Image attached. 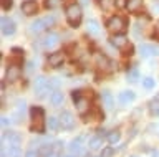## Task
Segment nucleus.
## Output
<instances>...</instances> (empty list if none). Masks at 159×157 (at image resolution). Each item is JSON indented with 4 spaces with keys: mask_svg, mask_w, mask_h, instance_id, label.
Returning <instances> with one entry per match:
<instances>
[{
    "mask_svg": "<svg viewBox=\"0 0 159 157\" xmlns=\"http://www.w3.org/2000/svg\"><path fill=\"white\" fill-rule=\"evenodd\" d=\"M33 86H35V94L38 98H45L50 91H52V83L43 76H38L37 80H35Z\"/></svg>",
    "mask_w": 159,
    "mask_h": 157,
    "instance_id": "nucleus-4",
    "label": "nucleus"
},
{
    "mask_svg": "<svg viewBox=\"0 0 159 157\" xmlns=\"http://www.w3.org/2000/svg\"><path fill=\"white\" fill-rule=\"evenodd\" d=\"M73 101H75V104H76V111L81 116L86 114V112L89 111V107H91L89 106V99L88 98H83L80 91H73Z\"/></svg>",
    "mask_w": 159,
    "mask_h": 157,
    "instance_id": "nucleus-6",
    "label": "nucleus"
},
{
    "mask_svg": "<svg viewBox=\"0 0 159 157\" xmlns=\"http://www.w3.org/2000/svg\"><path fill=\"white\" fill-rule=\"evenodd\" d=\"M119 139H121V134H119L118 131H113V132H109V134H108L109 144H116V142H119Z\"/></svg>",
    "mask_w": 159,
    "mask_h": 157,
    "instance_id": "nucleus-26",
    "label": "nucleus"
},
{
    "mask_svg": "<svg viewBox=\"0 0 159 157\" xmlns=\"http://www.w3.org/2000/svg\"><path fill=\"white\" fill-rule=\"evenodd\" d=\"M81 18H83V12H81V7L78 3H71L68 5L66 8V20L71 27L76 28L80 23H81Z\"/></svg>",
    "mask_w": 159,
    "mask_h": 157,
    "instance_id": "nucleus-2",
    "label": "nucleus"
},
{
    "mask_svg": "<svg viewBox=\"0 0 159 157\" xmlns=\"http://www.w3.org/2000/svg\"><path fill=\"white\" fill-rule=\"evenodd\" d=\"M126 3H128V0H114V5H116L118 8L126 7Z\"/></svg>",
    "mask_w": 159,
    "mask_h": 157,
    "instance_id": "nucleus-33",
    "label": "nucleus"
},
{
    "mask_svg": "<svg viewBox=\"0 0 159 157\" xmlns=\"http://www.w3.org/2000/svg\"><path fill=\"white\" fill-rule=\"evenodd\" d=\"M20 68H18V65H10L8 68H7V81H10V83H15L20 78Z\"/></svg>",
    "mask_w": 159,
    "mask_h": 157,
    "instance_id": "nucleus-14",
    "label": "nucleus"
},
{
    "mask_svg": "<svg viewBox=\"0 0 159 157\" xmlns=\"http://www.w3.org/2000/svg\"><path fill=\"white\" fill-rule=\"evenodd\" d=\"M83 136H80L78 139H73L71 142H70V152H71V155H80L83 152Z\"/></svg>",
    "mask_w": 159,
    "mask_h": 157,
    "instance_id": "nucleus-13",
    "label": "nucleus"
},
{
    "mask_svg": "<svg viewBox=\"0 0 159 157\" xmlns=\"http://www.w3.org/2000/svg\"><path fill=\"white\" fill-rule=\"evenodd\" d=\"M63 3V0H47L45 2V7L47 8H58Z\"/></svg>",
    "mask_w": 159,
    "mask_h": 157,
    "instance_id": "nucleus-27",
    "label": "nucleus"
},
{
    "mask_svg": "<svg viewBox=\"0 0 159 157\" xmlns=\"http://www.w3.org/2000/svg\"><path fill=\"white\" fill-rule=\"evenodd\" d=\"M2 124H3V126H7V124H8V117H7V116H3V117H2Z\"/></svg>",
    "mask_w": 159,
    "mask_h": 157,
    "instance_id": "nucleus-37",
    "label": "nucleus"
},
{
    "mask_svg": "<svg viewBox=\"0 0 159 157\" xmlns=\"http://www.w3.org/2000/svg\"><path fill=\"white\" fill-rule=\"evenodd\" d=\"M149 112H151L152 116H156V114H159V102H156V101H151L149 102Z\"/></svg>",
    "mask_w": 159,
    "mask_h": 157,
    "instance_id": "nucleus-28",
    "label": "nucleus"
},
{
    "mask_svg": "<svg viewBox=\"0 0 159 157\" xmlns=\"http://www.w3.org/2000/svg\"><path fill=\"white\" fill-rule=\"evenodd\" d=\"M98 66L101 68V70H106L108 65H109V61H108V58H104V56H98Z\"/></svg>",
    "mask_w": 159,
    "mask_h": 157,
    "instance_id": "nucleus-29",
    "label": "nucleus"
},
{
    "mask_svg": "<svg viewBox=\"0 0 159 157\" xmlns=\"http://www.w3.org/2000/svg\"><path fill=\"white\" fill-rule=\"evenodd\" d=\"M138 80H139V71H138V68L129 70V71H128V81H129V83H136Z\"/></svg>",
    "mask_w": 159,
    "mask_h": 157,
    "instance_id": "nucleus-25",
    "label": "nucleus"
},
{
    "mask_svg": "<svg viewBox=\"0 0 159 157\" xmlns=\"http://www.w3.org/2000/svg\"><path fill=\"white\" fill-rule=\"evenodd\" d=\"M103 139H104V137H101L99 134H96L94 137H91V139H89V144H88V146H89V149H91V150L99 149V147L103 146Z\"/></svg>",
    "mask_w": 159,
    "mask_h": 157,
    "instance_id": "nucleus-23",
    "label": "nucleus"
},
{
    "mask_svg": "<svg viewBox=\"0 0 159 157\" xmlns=\"http://www.w3.org/2000/svg\"><path fill=\"white\" fill-rule=\"evenodd\" d=\"M139 53H141V56L149 58V56H152V55H159V48H156L154 45L143 43V45H139Z\"/></svg>",
    "mask_w": 159,
    "mask_h": 157,
    "instance_id": "nucleus-10",
    "label": "nucleus"
},
{
    "mask_svg": "<svg viewBox=\"0 0 159 157\" xmlns=\"http://www.w3.org/2000/svg\"><path fill=\"white\" fill-rule=\"evenodd\" d=\"M106 27H108V30L113 33V35H116V33H123L124 30H126V20H124L123 17H119V15H114L111 17L108 20L106 23Z\"/></svg>",
    "mask_w": 159,
    "mask_h": 157,
    "instance_id": "nucleus-3",
    "label": "nucleus"
},
{
    "mask_svg": "<svg viewBox=\"0 0 159 157\" xmlns=\"http://www.w3.org/2000/svg\"><path fill=\"white\" fill-rule=\"evenodd\" d=\"M32 71H33V63L28 61L27 63V73H32Z\"/></svg>",
    "mask_w": 159,
    "mask_h": 157,
    "instance_id": "nucleus-34",
    "label": "nucleus"
},
{
    "mask_svg": "<svg viewBox=\"0 0 159 157\" xmlns=\"http://www.w3.org/2000/svg\"><path fill=\"white\" fill-rule=\"evenodd\" d=\"M60 124H61V129L65 131H71L75 127V117L70 111H61L60 114Z\"/></svg>",
    "mask_w": 159,
    "mask_h": 157,
    "instance_id": "nucleus-7",
    "label": "nucleus"
},
{
    "mask_svg": "<svg viewBox=\"0 0 159 157\" xmlns=\"http://www.w3.org/2000/svg\"><path fill=\"white\" fill-rule=\"evenodd\" d=\"M37 10H38V3L35 0H25L22 3V12L25 15H35Z\"/></svg>",
    "mask_w": 159,
    "mask_h": 157,
    "instance_id": "nucleus-12",
    "label": "nucleus"
},
{
    "mask_svg": "<svg viewBox=\"0 0 159 157\" xmlns=\"http://www.w3.org/2000/svg\"><path fill=\"white\" fill-rule=\"evenodd\" d=\"M47 124H48V127H50V131H57L58 127H61V124H60V119H58V117H55V116L50 117Z\"/></svg>",
    "mask_w": 159,
    "mask_h": 157,
    "instance_id": "nucleus-24",
    "label": "nucleus"
},
{
    "mask_svg": "<svg viewBox=\"0 0 159 157\" xmlns=\"http://www.w3.org/2000/svg\"><path fill=\"white\" fill-rule=\"evenodd\" d=\"M2 149L7 152V157H23L20 147H17V146H8V147H2Z\"/></svg>",
    "mask_w": 159,
    "mask_h": 157,
    "instance_id": "nucleus-22",
    "label": "nucleus"
},
{
    "mask_svg": "<svg viewBox=\"0 0 159 157\" xmlns=\"http://www.w3.org/2000/svg\"><path fill=\"white\" fill-rule=\"evenodd\" d=\"M63 61H65V58H63L61 53H52V55L48 56V65H50V66H53V68L61 66V65H63Z\"/></svg>",
    "mask_w": 159,
    "mask_h": 157,
    "instance_id": "nucleus-18",
    "label": "nucleus"
},
{
    "mask_svg": "<svg viewBox=\"0 0 159 157\" xmlns=\"http://www.w3.org/2000/svg\"><path fill=\"white\" fill-rule=\"evenodd\" d=\"M101 7L103 8H108L109 7V0H101Z\"/></svg>",
    "mask_w": 159,
    "mask_h": 157,
    "instance_id": "nucleus-36",
    "label": "nucleus"
},
{
    "mask_svg": "<svg viewBox=\"0 0 159 157\" xmlns=\"http://www.w3.org/2000/svg\"><path fill=\"white\" fill-rule=\"evenodd\" d=\"M126 8H128L131 13H138V12L143 8V0H128Z\"/></svg>",
    "mask_w": 159,
    "mask_h": 157,
    "instance_id": "nucleus-20",
    "label": "nucleus"
},
{
    "mask_svg": "<svg viewBox=\"0 0 159 157\" xmlns=\"http://www.w3.org/2000/svg\"><path fill=\"white\" fill-rule=\"evenodd\" d=\"M68 157H75V155H68Z\"/></svg>",
    "mask_w": 159,
    "mask_h": 157,
    "instance_id": "nucleus-41",
    "label": "nucleus"
},
{
    "mask_svg": "<svg viewBox=\"0 0 159 157\" xmlns=\"http://www.w3.org/2000/svg\"><path fill=\"white\" fill-rule=\"evenodd\" d=\"M8 146H22V136L15 131H5L2 134V147H8Z\"/></svg>",
    "mask_w": 159,
    "mask_h": 157,
    "instance_id": "nucleus-5",
    "label": "nucleus"
},
{
    "mask_svg": "<svg viewBox=\"0 0 159 157\" xmlns=\"http://www.w3.org/2000/svg\"><path fill=\"white\" fill-rule=\"evenodd\" d=\"M101 101H103V106L106 107L108 111H111L114 107V98L109 91H103L101 93Z\"/></svg>",
    "mask_w": 159,
    "mask_h": 157,
    "instance_id": "nucleus-17",
    "label": "nucleus"
},
{
    "mask_svg": "<svg viewBox=\"0 0 159 157\" xmlns=\"http://www.w3.org/2000/svg\"><path fill=\"white\" fill-rule=\"evenodd\" d=\"M47 28H48V25H47V22H45V18H38V20H35L32 23L30 32H32V33H40V32L47 30Z\"/></svg>",
    "mask_w": 159,
    "mask_h": 157,
    "instance_id": "nucleus-19",
    "label": "nucleus"
},
{
    "mask_svg": "<svg viewBox=\"0 0 159 157\" xmlns=\"http://www.w3.org/2000/svg\"><path fill=\"white\" fill-rule=\"evenodd\" d=\"M2 35L3 37H12L15 30H17V27H15V22L12 20V18H8V17H3L2 18Z\"/></svg>",
    "mask_w": 159,
    "mask_h": 157,
    "instance_id": "nucleus-9",
    "label": "nucleus"
},
{
    "mask_svg": "<svg viewBox=\"0 0 159 157\" xmlns=\"http://www.w3.org/2000/svg\"><path fill=\"white\" fill-rule=\"evenodd\" d=\"M113 154H114L113 147H104V149L101 150V157H113Z\"/></svg>",
    "mask_w": 159,
    "mask_h": 157,
    "instance_id": "nucleus-31",
    "label": "nucleus"
},
{
    "mask_svg": "<svg viewBox=\"0 0 159 157\" xmlns=\"http://www.w3.org/2000/svg\"><path fill=\"white\" fill-rule=\"evenodd\" d=\"M154 37L159 38V20H157V23H156V28H154Z\"/></svg>",
    "mask_w": 159,
    "mask_h": 157,
    "instance_id": "nucleus-35",
    "label": "nucleus"
},
{
    "mask_svg": "<svg viewBox=\"0 0 159 157\" xmlns=\"http://www.w3.org/2000/svg\"><path fill=\"white\" fill-rule=\"evenodd\" d=\"M81 2H83V3H86V2H88V0H81Z\"/></svg>",
    "mask_w": 159,
    "mask_h": 157,
    "instance_id": "nucleus-40",
    "label": "nucleus"
},
{
    "mask_svg": "<svg viewBox=\"0 0 159 157\" xmlns=\"http://www.w3.org/2000/svg\"><path fill=\"white\" fill-rule=\"evenodd\" d=\"M143 86L146 88V89H152V88H154V80L151 76L144 78V80H143Z\"/></svg>",
    "mask_w": 159,
    "mask_h": 157,
    "instance_id": "nucleus-30",
    "label": "nucleus"
},
{
    "mask_svg": "<svg viewBox=\"0 0 159 157\" xmlns=\"http://www.w3.org/2000/svg\"><path fill=\"white\" fill-rule=\"evenodd\" d=\"M152 157H159V150H152Z\"/></svg>",
    "mask_w": 159,
    "mask_h": 157,
    "instance_id": "nucleus-38",
    "label": "nucleus"
},
{
    "mask_svg": "<svg viewBox=\"0 0 159 157\" xmlns=\"http://www.w3.org/2000/svg\"><path fill=\"white\" fill-rule=\"evenodd\" d=\"M50 102H52V106L58 107L63 104V93L61 91H53L52 96H50Z\"/></svg>",
    "mask_w": 159,
    "mask_h": 157,
    "instance_id": "nucleus-21",
    "label": "nucleus"
},
{
    "mask_svg": "<svg viewBox=\"0 0 159 157\" xmlns=\"http://www.w3.org/2000/svg\"><path fill=\"white\" fill-rule=\"evenodd\" d=\"M118 99H119V102H121L123 106H129V104H131V102H133L134 99H136V93H134V91H129V89H126V91L119 93Z\"/></svg>",
    "mask_w": 159,
    "mask_h": 157,
    "instance_id": "nucleus-11",
    "label": "nucleus"
},
{
    "mask_svg": "<svg viewBox=\"0 0 159 157\" xmlns=\"http://www.w3.org/2000/svg\"><path fill=\"white\" fill-rule=\"evenodd\" d=\"M154 101H156V102H159V93H157L156 96H154Z\"/></svg>",
    "mask_w": 159,
    "mask_h": 157,
    "instance_id": "nucleus-39",
    "label": "nucleus"
},
{
    "mask_svg": "<svg viewBox=\"0 0 159 157\" xmlns=\"http://www.w3.org/2000/svg\"><path fill=\"white\" fill-rule=\"evenodd\" d=\"M58 45H60V37L57 35V33H48V35L42 40V46L48 51L53 50V48H57Z\"/></svg>",
    "mask_w": 159,
    "mask_h": 157,
    "instance_id": "nucleus-8",
    "label": "nucleus"
},
{
    "mask_svg": "<svg viewBox=\"0 0 159 157\" xmlns=\"http://www.w3.org/2000/svg\"><path fill=\"white\" fill-rule=\"evenodd\" d=\"M133 157H136V155H133Z\"/></svg>",
    "mask_w": 159,
    "mask_h": 157,
    "instance_id": "nucleus-42",
    "label": "nucleus"
},
{
    "mask_svg": "<svg viewBox=\"0 0 159 157\" xmlns=\"http://www.w3.org/2000/svg\"><path fill=\"white\" fill-rule=\"evenodd\" d=\"M109 41H111V45L114 48H123V46H126L128 38L124 37L123 33H116V35H113L111 38H109Z\"/></svg>",
    "mask_w": 159,
    "mask_h": 157,
    "instance_id": "nucleus-15",
    "label": "nucleus"
},
{
    "mask_svg": "<svg viewBox=\"0 0 159 157\" xmlns=\"http://www.w3.org/2000/svg\"><path fill=\"white\" fill-rule=\"evenodd\" d=\"M86 32L93 37H98L99 33H101V27H99V23L94 20V18H91V20H88V23H86Z\"/></svg>",
    "mask_w": 159,
    "mask_h": 157,
    "instance_id": "nucleus-16",
    "label": "nucleus"
},
{
    "mask_svg": "<svg viewBox=\"0 0 159 157\" xmlns=\"http://www.w3.org/2000/svg\"><path fill=\"white\" fill-rule=\"evenodd\" d=\"M30 119H32V124H30V131L37 132V134H43L45 132V112L40 106H33L30 109Z\"/></svg>",
    "mask_w": 159,
    "mask_h": 157,
    "instance_id": "nucleus-1",
    "label": "nucleus"
},
{
    "mask_svg": "<svg viewBox=\"0 0 159 157\" xmlns=\"http://www.w3.org/2000/svg\"><path fill=\"white\" fill-rule=\"evenodd\" d=\"M25 157H40V152H38V149L35 150L32 147V149H28L27 152H25Z\"/></svg>",
    "mask_w": 159,
    "mask_h": 157,
    "instance_id": "nucleus-32",
    "label": "nucleus"
}]
</instances>
